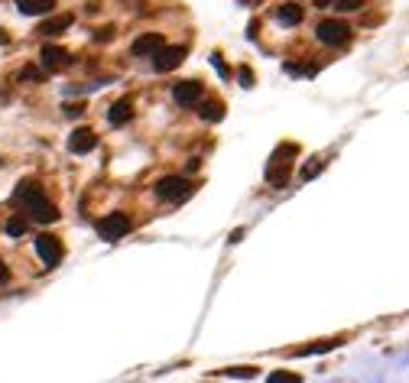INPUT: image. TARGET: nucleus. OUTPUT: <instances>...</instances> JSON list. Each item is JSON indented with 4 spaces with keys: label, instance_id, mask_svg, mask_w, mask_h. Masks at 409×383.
Segmentation results:
<instances>
[{
    "label": "nucleus",
    "instance_id": "7",
    "mask_svg": "<svg viewBox=\"0 0 409 383\" xmlns=\"http://www.w3.org/2000/svg\"><path fill=\"white\" fill-rule=\"evenodd\" d=\"M186 62V46H162L159 52L153 55V69L156 72H172Z\"/></svg>",
    "mask_w": 409,
    "mask_h": 383
},
{
    "label": "nucleus",
    "instance_id": "26",
    "mask_svg": "<svg viewBox=\"0 0 409 383\" xmlns=\"http://www.w3.org/2000/svg\"><path fill=\"white\" fill-rule=\"evenodd\" d=\"M240 7H257V4H263V0H237Z\"/></svg>",
    "mask_w": 409,
    "mask_h": 383
},
{
    "label": "nucleus",
    "instance_id": "21",
    "mask_svg": "<svg viewBox=\"0 0 409 383\" xmlns=\"http://www.w3.org/2000/svg\"><path fill=\"white\" fill-rule=\"evenodd\" d=\"M228 377H237V380H254L257 377V367H231V370H224Z\"/></svg>",
    "mask_w": 409,
    "mask_h": 383
},
{
    "label": "nucleus",
    "instance_id": "13",
    "mask_svg": "<svg viewBox=\"0 0 409 383\" xmlns=\"http://www.w3.org/2000/svg\"><path fill=\"white\" fill-rule=\"evenodd\" d=\"M72 26V13H62V16H52V20H46V23H39V36H59L62 30H69Z\"/></svg>",
    "mask_w": 409,
    "mask_h": 383
},
{
    "label": "nucleus",
    "instance_id": "16",
    "mask_svg": "<svg viewBox=\"0 0 409 383\" xmlns=\"http://www.w3.org/2000/svg\"><path fill=\"white\" fill-rule=\"evenodd\" d=\"M338 345H341V338H335V341H315V345H309V348H296V354H299V357H306V354H325Z\"/></svg>",
    "mask_w": 409,
    "mask_h": 383
},
{
    "label": "nucleus",
    "instance_id": "3",
    "mask_svg": "<svg viewBox=\"0 0 409 383\" xmlns=\"http://www.w3.org/2000/svg\"><path fill=\"white\" fill-rule=\"evenodd\" d=\"M195 192V185L182 176H166L156 182V199L159 201H169V205H179V201H186L189 195Z\"/></svg>",
    "mask_w": 409,
    "mask_h": 383
},
{
    "label": "nucleus",
    "instance_id": "23",
    "mask_svg": "<svg viewBox=\"0 0 409 383\" xmlns=\"http://www.w3.org/2000/svg\"><path fill=\"white\" fill-rule=\"evenodd\" d=\"M240 84H244V88H250V84H254V75H250V69H247V65L240 69Z\"/></svg>",
    "mask_w": 409,
    "mask_h": 383
},
{
    "label": "nucleus",
    "instance_id": "4",
    "mask_svg": "<svg viewBox=\"0 0 409 383\" xmlns=\"http://www.w3.org/2000/svg\"><path fill=\"white\" fill-rule=\"evenodd\" d=\"M315 36L322 46H344V43H351V26L341 23V20H325Z\"/></svg>",
    "mask_w": 409,
    "mask_h": 383
},
{
    "label": "nucleus",
    "instance_id": "5",
    "mask_svg": "<svg viewBox=\"0 0 409 383\" xmlns=\"http://www.w3.org/2000/svg\"><path fill=\"white\" fill-rule=\"evenodd\" d=\"M36 253H39V260L46 263V267H59L62 263V240L52 238V234H39L36 238Z\"/></svg>",
    "mask_w": 409,
    "mask_h": 383
},
{
    "label": "nucleus",
    "instance_id": "19",
    "mask_svg": "<svg viewBox=\"0 0 409 383\" xmlns=\"http://www.w3.org/2000/svg\"><path fill=\"white\" fill-rule=\"evenodd\" d=\"M364 7V0H335V10L338 13H354V10Z\"/></svg>",
    "mask_w": 409,
    "mask_h": 383
},
{
    "label": "nucleus",
    "instance_id": "9",
    "mask_svg": "<svg viewBox=\"0 0 409 383\" xmlns=\"http://www.w3.org/2000/svg\"><path fill=\"white\" fill-rule=\"evenodd\" d=\"M159 49H162V36H159V33H143V36L133 39L130 52L137 55V59H153Z\"/></svg>",
    "mask_w": 409,
    "mask_h": 383
},
{
    "label": "nucleus",
    "instance_id": "18",
    "mask_svg": "<svg viewBox=\"0 0 409 383\" xmlns=\"http://www.w3.org/2000/svg\"><path fill=\"white\" fill-rule=\"evenodd\" d=\"M201 117H205V121H221L224 104H221V101H208V104H201Z\"/></svg>",
    "mask_w": 409,
    "mask_h": 383
},
{
    "label": "nucleus",
    "instance_id": "25",
    "mask_svg": "<svg viewBox=\"0 0 409 383\" xmlns=\"http://www.w3.org/2000/svg\"><path fill=\"white\" fill-rule=\"evenodd\" d=\"M7 279H10V270L4 267V260H0V283H7Z\"/></svg>",
    "mask_w": 409,
    "mask_h": 383
},
{
    "label": "nucleus",
    "instance_id": "22",
    "mask_svg": "<svg viewBox=\"0 0 409 383\" xmlns=\"http://www.w3.org/2000/svg\"><path fill=\"white\" fill-rule=\"evenodd\" d=\"M211 62H215V69L221 72V78H231V69H228V65H224V62H221V55L215 52V55H211Z\"/></svg>",
    "mask_w": 409,
    "mask_h": 383
},
{
    "label": "nucleus",
    "instance_id": "14",
    "mask_svg": "<svg viewBox=\"0 0 409 383\" xmlns=\"http://www.w3.org/2000/svg\"><path fill=\"white\" fill-rule=\"evenodd\" d=\"M302 16H306V10H302L299 4H283V7L276 10V20H279L283 26H299Z\"/></svg>",
    "mask_w": 409,
    "mask_h": 383
},
{
    "label": "nucleus",
    "instance_id": "8",
    "mask_svg": "<svg viewBox=\"0 0 409 383\" xmlns=\"http://www.w3.org/2000/svg\"><path fill=\"white\" fill-rule=\"evenodd\" d=\"M172 98H176L179 108H195V104L205 98V88H201L198 82H179L176 88H172Z\"/></svg>",
    "mask_w": 409,
    "mask_h": 383
},
{
    "label": "nucleus",
    "instance_id": "10",
    "mask_svg": "<svg viewBox=\"0 0 409 383\" xmlns=\"http://www.w3.org/2000/svg\"><path fill=\"white\" fill-rule=\"evenodd\" d=\"M39 62H43V69L46 72H59L72 62V55L65 52V49H59V46H46L43 52H39Z\"/></svg>",
    "mask_w": 409,
    "mask_h": 383
},
{
    "label": "nucleus",
    "instance_id": "11",
    "mask_svg": "<svg viewBox=\"0 0 409 383\" xmlns=\"http://www.w3.org/2000/svg\"><path fill=\"white\" fill-rule=\"evenodd\" d=\"M94 146H98V137H94V131H88V127H78V131L69 137V150L78 153V156L91 153Z\"/></svg>",
    "mask_w": 409,
    "mask_h": 383
},
{
    "label": "nucleus",
    "instance_id": "24",
    "mask_svg": "<svg viewBox=\"0 0 409 383\" xmlns=\"http://www.w3.org/2000/svg\"><path fill=\"white\" fill-rule=\"evenodd\" d=\"M318 10H328V7H335V0H312Z\"/></svg>",
    "mask_w": 409,
    "mask_h": 383
},
{
    "label": "nucleus",
    "instance_id": "17",
    "mask_svg": "<svg viewBox=\"0 0 409 383\" xmlns=\"http://www.w3.org/2000/svg\"><path fill=\"white\" fill-rule=\"evenodd\" d=\"M26 228H30V221H26L23 215H13V218L7 221V234H10V238H23Z\"/></svg>",
    "mask_w": 409,
    "mask_h": 383
},
{
    "label": "nucleus",
    "instance_id": "2",
    "mask_svg": "<svg viewBox=\"0 0 409 383\" xmlns=\"http://www.w3.org/2000/svg\"><path fill=\"white\" fill-rule=\"evenodd\" d=\"M296 153H299L296 143H283L276 153H273L270 166H267V182H270L273 189H283V185L289 182V166H293Z\"/></svg>",
    "mask_w": 409,
    "mask_h": 383
},
{
    "label": "nucleus",
    "instance_id": "20",
    "mask_svg": "<svg viewBox=\"0 0 409 383\" xmlns=\"http://www.w3.org/2000/svg\"><path fill=\"white\" fill-rule=\"evenodd\" d=\"M267 383H302L299 374H286V370H276V374H270V380Z\"/></svg>",
    "mask_w": 409,
    "mask_h": 383
},
{
    "label": "nucleus",
    "instance_id": "15",
    "mask_svg": "<svg viewBox=\"0 0 409 383\" xmlns=\"http://www.w3.org/2000/svg\"><path fill=\"white\" fill-rule=\"evenodd\" d=\"M130 114H133V101L130 98H121L114 104V108H111V114H108V121L114 123V127H121V123H127L130 121Z\"/></svg>",
    "mask_w": 409,
    "mask_h": 383
},
{
    "label": "nucleus",
    "instance_id": "1",
    "mask_svg": "<svg viewBox=\"0 0 409 383\" xmlns=\"http://www.w3.org/2000/svg\"><path fill=\"white\" fill-rule=\"evenodd\" d=\"M13 201H16V205H23L26 215H30L33 221H39V224L59 221V208L46 199V192H43V185H39L36 179H23V182L16 185Z\"/></svg>",
    "mask_w": 409,
    "mask_h": 383
},
{
    "label": "nucleus",
    "instance_id": "12",
    "mask_svg": "<svg viewBox=\"0 0 409 383\" xmlns=\"http://www.w3.org/2000/svg\"><path fill=\"white\" fill-rule=\"evenodd\" d=\"M55 0H16V10L26 16H39V13H52Z\"/></svg>",
    "mask_w": 409,
    "mask_h": 383
},
{
    "label": "nucleus",
    "instance_id": "6",
    "mask_svg": "<svg viewBox=\"0 0 409 383\" xmlns=\"http://www.w3.org/2000/svg\"><path fill=\"white\" fill-rule=\"evenodd\" d=\"M98 231H101V238H104V240H121L127 231H130V218H127L124 211H114V215L101 218Z\"/></svg>",
    "mask_w": 409,
    "mask_h": 383
}]
</instances>
